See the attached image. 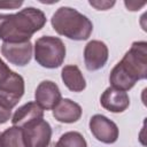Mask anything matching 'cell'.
Returning <instances> with one entry per match:
<instances>
[{
    "instance_id": "obj_1",
    "label": "cell",
    "mask_w": 147,
    "mask_h": 147,
    "mask_svg": "<svg viewBox=\"0 0 147 147\" xmlns=\"http://www.w3.org/2000/svg\"><path fill=\"white\" fill-rule=\"evenodd\" d=\"M46 24V15L34 7H26L15 14H6L0 25V39L3 42H26Z\"/></svg>"
},
{
    "instance_id": "obj_2",
    "label": "cell",
    "mask_w": 147,
    "mask_h": 147,
    "mask_svg": "<svg viewBox=\"0 0 147 147\" xmlns=\"http://www.w3.org/2000/svg\"><path fill=\"white\" fill-rule=\"evenodd\" d=\"M53 29L63 37L72 40H86L93 31V24L85 15L71 7H60L52 16Z\"/></svg>"
},
{
    "instance_id": "obj_3",
    "label": "cell",
    "mask_w": 147,
    "mask_h": 147,
    "mask_svg": "<svg viewBox=\"0 0 147 147\" xmlns=\"http://www.w3.org/2000/svg\"><path fill=\"white\" fill-rule=\"evenodd\" d=\"M34 59L38 64L47 69L59 68L65 57L64 42L59 37L42 36L34 42Z\"/></svg>"
},
{
    "instance_id": "obj_4",
    "label": "cell",
    "mask_w": 147,
    "mask_h": 147,
    "mask_svg": "<svg viewBox=\"0 0 147 147\" xmlns=\"http://www.w3.org/2000/svg\"><path fill=\"white\" fill-rule=\"evenodd\" d=\"M124 70L136 80L147 77V42L134 41L119 61Z\"/></svg>"
},
{
    "instance_id": "obj_5",
    "label": "cell",
    "mask_w": 147,
    "mask_h": 147,
    "mask_svg": "<svg viewBox=\"0 0 147 147\" xmlns=\"http://www.w3.org/2000/svg\"><path fill=\"white\" fill-rule=\"evenodd\" d=\"M21 129L25 147H47L51 144L52 127L44 118L31 121Z\"/></svg>"
},
{
    "instance_id": "obj_6",
    "label": "cell",
    "mask_w": 147,
    "mask_h": 147,
    "mask_svg": "<svg viewBox=\"0 0 147 147\" xmlns=\"http://www.w3.org/2000/svg\"><path fill=\"white\" fill-rule=\"evenodd\" d=\"M25 85L21 75L13 71L10 77L0 85V105L7 109H13L24 94Z\"/></svg>"
},
{
    "instance_id": "obj_7",
    "label": "cell",
    "mask_w": 147,
    "mask_h": 147,
    "mask_svg": "<svg viewBox=\"0 0 147 147\" xmlns=\"http://www.w3.org/2000/svg\"><path fill=\"white\" fill-rule=\"evenodd\" d=\"M90 130L93 137L103 144H114L118 139V127L108 117L95 114L90 119Z\"/></svg>"
},
{
    "instance_id": "obj_8",
    "label": "cell",
    "mask_w": 147,
    "mask_h": 147,
    "mask_svg": "<svg viewBox=\"0 0 147 147\" xmlns=\"http://www.w3.org/2000/svg\"><path fill=\"white\" fill-rule=\"evenodd\" d=\"M108 47L101 40H91L84 48V62L86 69L90 71L103 68L108 61Z\"/></svg>"
},
{
    "instance_id": "obj_9",
    "label": "cell",
    "mask_w": 147,
    "mask_h": 147,
    "mask_svg": "<svg viewBox=\"0 0 147 147\" xmlns=\"http://www.w3.org/2000/svg\"><path fill=\"white\" fill-rule=\"evenodd\" d=\"M33 45L31 41L26 42H2L1 45V54L11 63L18 67L26 65L32 57Z\"/></svg>"
},
{
    "instance_id": "obj_10",
    "label": "cell",
    "mask_w": 147,
    "mask_h": 147,
    "mask_svg": "<svg viewBox=\"0 0 147 147\" xmlns=\"http://www.w3.org/2000/svg\"><path fill=\"white\" fill-rule=\"evenodd\" d=\"M36 102L46 110H53L61 101V91L59 86L52 80H42L34 92Z\"/></svg>"
},
{
    "instance_id": "obj_11",
    "label": "cell",
    "mask_w": 147,
    "mask_h": 147,
    "mask_svg": "<svg viewBox=\"0 0 147 147\" xmlns=\"http://www.w3.org/2000/svg\"><path fill=\"white\" fill-rule=\"evenodd\" d=\"M100 103L110 113H123L130 106V98L126 92L109 86L101 94Z\"/></svg>"
},
{
    "instance_id": "obj_12",
    "label": "cell",
    "mask_w": 147,
    "mask_h": 147,
    "mask_svg": "<svg viewBox=\"0 0 147 147\" xmlns=\"http://www.w3.org/2000/svg\"><path fill=\"white\" fill-rule=\"evenodd\" d=\"M82 107L70 100V99H61V101L53 109L54 118L60 123H75L82 117Z\"/></svg>"
},
{
    "instance_id": "obj_13",
    "label": "cell",
    "mask_w": 147,
    "mask_h": 147,
    "mask_svg": "<svg viewBox=\"0 0 147 147\" xmlns=\"http://www.w3.org/2000/svg\"><path fill=\"white\" fill-rule=\"evenodd\" d=\"M41 118H44V109L36 101L34 102L31 101L21 106L14 113L11 117V124L21 127L31 121L41 119Z\"/></svg>"
},
{
    "instance_id": "obj_14",
    "label": "cell",
    "mask_w": 147,
    "mask_h": 147,
    "mask_svg": "<svg viewBox=\"0 0 147 147\" xmlns=\"http://www.w3.org/2000/svg\"><path fill=\"white\" fill-rule=\"evenodd\" d=\"M61 78L71 92H83L86 87V80L80 69L75 64L64 65L61 71Z\"/></svg>"
},
{
    "instance_id": "obj_15",
    "label": "cell",
    "mask_w": 147,
    "mask_h": 147,
    "mask_svg": "<svg viewBox=\"0 0 147 147\" xmlns=\"http://www.w3.org/2000/svg\"><path fill=\"white\" fill-rule=\"evenodd\" d=\"M109 82L113 88L119 90V91H129L136 85V80L124 70L122 64L118 62L110 71L109 75Z\"/></svg>"
},
{
    "instance_id": "obj_16",
    "label": "cell",
    "mask_w": 147,
    "mask_h": 147,
    "mask_svg": "<svg viewBox=\"0 0 147 147\" xmlns=\"http://www.w3.org/2000/svg\"><path fill=\"white\" fill-rule=\"evenodd\" d=\"M0 147H25L22 129L13 125L0 133Z\"/></svg>"
},
{
    "instance_id": "obj_17",
    "label": "cell",
    "mask_w": 147,
    "mask_h": 147,
    "mask_svg": "<svg viewBox=\"0 0 147 147\" xmlns=\"http://www.w3.org/2000/svg\"><path fill=\"white\" fill-rule=\"evenodd\" d=\"M55 147H87V142L82 133L77 131H69L60 137Z\"/></svg>"
},
{
    "instance_id": "obj_18",
    "label": "cell",
    "mask_w": 147,
    "mask_h": 147,
    "mask_svg": "<svg viewBox=\"0 0 147 147\" xmlns=\"http://www.w3.org/2000/svg\"><path fill=\"white\" fill-rule=\"evenodd\" d=\"M13 74V70L9 69V67L1 60L0 57V85L3 84Z\"/></svg>"
},
{
    "instance_id": "obj_19",
    "label": "cell",
    "mask_w": 147,
    "mask_h": 147,
    "mask_svg": "<svg viewBox=\"0 0 147 147\" xmlns=\"http://www.w3.org/2000/svg\"><path fill=\"white\" fill-rule=\"evenodd\" d=\"M23 5V1L16 0H0V9H16Z\"/></svg>"
},
{
    "instance_id": "obj_20",
    "label": "cell",
    "mask_w": 147,
    "mask_h": 147,
    "mask_svg": "<svg viewBox=\"0 0 147 147\" xmlns=\"http://www.w3.org/2000/svg\"><path fill=\"white\" fill-rule=\"evenodd\" d=\"M88 3L98 10H107L115 5V1H88Z\"/></svg>"
},
{
    "instance_id": "obj_21",
    "label": "cell",
    "mask_w": 147,
    "mask_h": 147,
    "mask_svg": "<svg viewBox=\"0 0 147 147\" xmlns=\"http://www.w3.org/2000/svg\"><path fill=\"white\" fill-rule=\"evenodd\" d=\"M10 116H11V110L7 109L0 105V124H3L7 121H9Z\"/></svg>"
},
{
    "instance_id": "obj_22",
    "label": "cell",
    "mask_w": 147,
    "mask_h": 147,
    "mask_svg": "<svg viewBox=\"0 0 147 147\" xmlns=\"http://www.w3.org/2000/svg\"><path fill=\"white\" fill-rule=\"evenodd\" d=\"M146 2H141V3H137V2H125V6L129 8V10H139V8H141L142 6H145Z\"/></svg>"
},
{
    "instance_id": "obj_23",
    "label": "cell",
    "mask_w": 147,
    "mask_h": 147,
    "mask_svg": "<svg viewBox=\"0 0 147 147\" xmlns=\"http://www.w3.org/2000/svg\"><path fill=\"white\" fill-rule=\"evenodd\" d=\"M5 18H6V14H0V25H1V23L3 22Z\"/></svg>"
},
{
    "instance_id": "obj_24",
    "label": "cell",
    "mask_w": 147,
    "mask_h": 147,
    "mask_svg": "<svg viewBox=\"0 0 147 147\" xmlns=\"http://www.w3.org/2000/svg\"><path fill=\"white\" fill-rule=\"evenodd\" d=\"M47 147H55V144H49Z\"/></svg>"
}]
</instances>
